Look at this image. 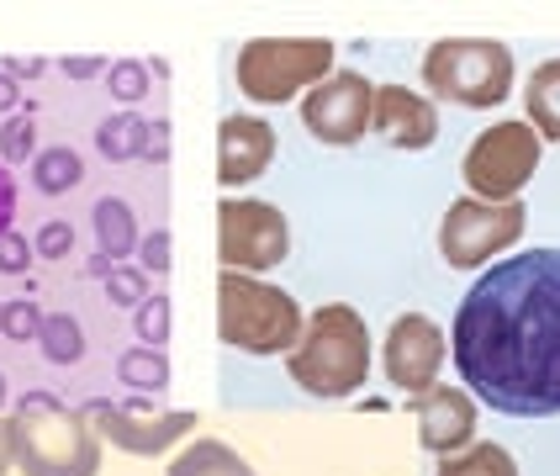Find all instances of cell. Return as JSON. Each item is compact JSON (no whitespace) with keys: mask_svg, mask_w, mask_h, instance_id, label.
<instances>
[{"mask_svg":"<svg viewBox=\"0 0 560 476\" xmlns=\"http://www.w3.org/2000/svg\"><path fill=\"white\" fill-rule=\"evenodd\" d=\"M455 371L508 418L560 413V249L492 265L455 313Z\"/></svg>","mask_w":560,"mask_h":476,"instance_id":"1","label":"cell"},{"mask_svg":"<svg viewBox=\"0 0 560 476\" xmlns=\"http://www.w3.org/2000/svg\"><path fill=\"white\" fill-rule=\"evenodd\" d=\"M11 461L22 476H95L101 472V440L80 408H63L54 392H27L11 423Z\"/></svg>","mask_w":560,"mask_h":476,"instance_id":"2","label":"cell"},{"mask_svg":"<svg viewBox=\"0 0 560 476\" xmlns=\"http://www.w3.org/2000/svg\"><path fill=\"white\" fill-rule=\"evenodd\" d=\"M291 381L312 397H349L371 376V328L349 302H328L307 317L291 349Z\"/></svg>","mask_w":560,"mask_h":476,"instance_id":"3","label":"cell"},{"mask_svg":"<svg viewBox=\"0 0 560 476\" xmlns=\"http://www.w3.org/2000/svg\"><path fill=\"white\" fill-rule=\"evenodd\" d=\"M218 334L222 345L244 355H280L302 339V307L280 286H265L254 276L222 270L218 276Z\"/></svg>","mask_w":560,"mask_h":476,"instance_id":"4","label":"cell"},{"mask_svg":"<svg viewBox=\"0 0 560 476\" xmlns=\"http://www.w3.org/2000/svg\"><path fill=\"white\" fill-rule=\"evenodd\" d=\"M423 85L455 106L487 112L513 91V54L498 37H444L423 59Z\"/></svg>","mask_w":560,"mask_h":476,"instance_id":"5","label":"cell"},{"mask_svg":"<svg viewBox=\"0 0 560 476\" xmlns=\"http://www.w3.org/2000/svg\"><path fill=\"white\" fill-rule=\"evenodd\" d=\"M334 74L328 37H254L238 48V91L259 106H280Z\"/></svg>","mask_w":560,"mask_h":476,"instance_id":"6","label":"cell"},{"mask_svg":"<svg viewBox=\"0 0 560 476\" xmlns=\"http://www.w3.org/2000/svg\"><path fill=\"white\" fill-rule=\"evenodd\" d=\"M539 149H545V138L529 123L487 127L466 149V164H460L470 196L476 201H518V190L529 186L534 170H539Z\"/></svg>","mask_w":560,"mask_h":476,"instance_id":"7","label":"cell"},{"mask_svg":"<svg viewBox=\"0 0 560 476\" xmlns=\"http://www.w3.org/2000/svg\"><path fill=\"white\" fill-rule=\"evenodd\" d=\"M518 233H524V201H476V196H460L444 212V222H439V254L455 270H470V265H487L508 244H518Z\"/></svg>","mask_w":560,"mask_h":476,"instance_id":"8","label":"cell"},{"mask_svg":"<svg viewBox=\"0 0 560 476\" xmlns=\"http://www.w3.org/2000/svg\"><path fill=\"white\" fill-rule=\"evenodd\" d=\"M218 254L228 270L249 276V270H270L291 254V222L280 218L270 201H222L218 207Z\"/></svg>","mask_w":560,"mask_h":476,"instance_id":"9","label":"cell"},{"mask_svg":"<svg viewBox=\"0 0 560 476\" xmlns=\"http://www.w3.org/2000/svg\"><path fill=\"white\" fill-rule=\"evenodd\" d=\"M371 117H375V85L360 69H334L323 85H312L302 95V123H307V132L323 138V143H334V149L360 143Z\"/></svg>","mask_w":560,"mask_h":476,"instance_id":"10","label":"cell"},{"mask_svg":"<svg viewBox=\"0 0 560 476\" xmlns=\"http://www.w3.org/2000/svg\"><path fill=\"white\" fill-rule=\"evenodd\" d=\"M381 360H386V376H392L397 392H412V397L429 392L439 365H444V334H439V323L423 313H402L386 328Z\"/></svg>","mask_w":560,"mask_h":476,"instance_id":"11","label":"cell"},{"mask_svg":"<svg viewBox=\"0 0 560 476\" xmlns=\"http://www.w3.org/2000/svg\"><path fill=\"white\" fill-rule=\"evenodd\" d=\"M80 413L95 423V434H106V440L117 444V450H127V455H164L180 434L196 429V413H159V418H138V413H127V408H112L106 397L85 403Z\"/></svg>","mask_w":560,"mask_h":476,"instance_id":"12","label":"cell"},{"mask_svg":"<svg viewBox=\"0 0 560 476\" xmlns=\"http://www.w3.org/2000/svg\"><path fill=\"white\" fill-rule=\"evenodd\" d=\"M276 159V127L265 117H222L218 127V181L222 186H249Z\"/></svg>","mask_w":560,"mask_h":476,"instance_id":"13","label":"cell"},{"mask_svg":"<svg viewBox=\"0 0 560 476\" xmlns=\"http://www.w3.org/2000/svg\"><path fill=\"white\" fill-rule=\"evenodd\" d=\"M412 408H418V440H423L429 455H455L476 434V403H470L466 392L429 386V392L412 397Z\"/></svg>","mask_w":560,"mask_h":476,"instance_id":"14","label":"cell"},{"mask_svg":"<svg viewBox=\"0 0 560 476\" xmlns=\"http://www.w3.org/2000/svg\"><path fill=\"white\" fill-rule=\"evenodd\" d=\"M371 127L392 149H429L439 138V112L429 95H412L407 85H381Z\"/></svg>","mask_w":560,"mask_h":476,"instance_id":"15","label":"cell"},{"mask_svg":"<svg viewBox=\"0 0 560 476\" xmlns=\"http://www.w3.org/2000/svg\"><path fill=\"white\" fill-rule=\"evenodd\" d=\"M95 239H101V254H95V259H101L106 270L138 249V218H132V207H127L122 196L95 201Z\"/></svg>","mask_w":560,"mask_h":476,"instance_id":"16","label":"cell"},{"mask_svg":"<svg viewBox=\"0 0 560 476\" xmlns=\"http://www.w3.org/2000/svg\"><path fill=\"white\" fill-rule=\"evenodd\" d=\"M524 101H529V127L534 132L550 138V143H560V59H545L539 69H534Z\"/></svg>","mask_w":560,"mask_h":476,"instance_id":"17","label":"cell"},{"mask_svg":"<svg viewBox=\"0 0 560 476\" xmlns=\"http://www.w3.org/2000/svg\"><path fill=\"white\" fill-rule=\"evenodd\" d=\"M170 476H254V466L222 440H196L190 450H180V461L170 466Z\"/></svg>","mask_w":560,"mask_h":476,"instance_id":"18","label":"cell"},{"mask_svg":"<svg viewBox=\"0 0 560 476\" xmlns=\"http://www.w3.org/2000/svg\"><path fill=\"white\" fill-rule=\"evenodd\" d=\"M95 149L112 159V164H122V159H143L149 154V123H143L138 112L106 117V123L95 127Z\"/></svg>","mask_w":560,"mask_h":476,"instance_id":"19","label":"cell"},{"mask_svg":"<svg viewBox=\"0 0 560 476\" xmlns=\"http://www.w3.org/2000/svg\"><path fill=\"white\" fill-rule=\"evenodd\" d=\"M439 476H518V466H513V455L502 444L476 440L466 450H455V455H444Z\"/></svg>","mask_w":560,"mask_h":476,"instance_id":"20","label":"cell"},{"mask_svg":"<svg viewBox=\"0 0 560 476\" xmlns=\"http://www.w3.org/2000/svg\"><path fill=\"white\" fill-rule=\"evenodd\" d=\"M85 181V164L74 149H48V154L32 159V186L43 190V196H63V190H74Z\"/></svg>","mask_w":560,"mask_h":476,"instance_id":"21","label":"cell"},{"mask_svg":"<svg viewBox=\"0 0 560 476\" xmlns=\"http://www.w3.org/2000/svg\"><path fill=\"white\" fill-rule=\"evenodd\" d=\"M117 381L127 392H164L170 386L164 349H127V355H117Z\"/></svg>","mask_w":560,"mask_h":476,"instance_id":"22","label":"cell"},{"mask_svg":"<svg viewBox=\"0 0 560 476\" xmlns=\"http://www.w3.org/2000/svg\"><path fill=\"white\" fill-rule=\"evenodd\" d=\"M37 345H43V355H48L54 365H74V360L85 355V334H80V323H74L69 313H48L43 317Z\"/></svg>","mask_w":560,"mask_h":476,"instance_id":"23","label":"cell"},{"mask_svg":"<svg viewBox=\"0 0 560 476\" xmlns=\"http://www.w3.org/2000/svg\"><path fill=\"white\" fill-rule=\"evenodd\" d=\"M106 85H112L117 101H143V95H149V63L117 59L112 69H106Z\"/></svg>","mask_w":560,"mask_h":476,"instance_id":"24","label":"cell"},{"mask_svg":"<svg viewBox=\"0 0 560 476\" xmlns=\"http://www.w3.org/2000/svg\"><path fill=\"white\" fill-rule=\"evenodd\" d=\"M43 317L48 313H37L32 302H5V307H0V334L16 339V345H27V339L43 334Z\"/></svg>","mask_w":560,"mask_h":476,"instance_id":"25","label":"cell"},{"mask_svg":"<svg viewBox=\"0 0 560 476\" xmlns=\"http://www.w3.org/2000/svg\"><path fill=\"white\" fill-rule=\"evenodd\" d=\"M138 339L149 349H164V339H170V297H149L138 307Z\"/></svg>","mask_w":560,"mask_h":476,"instance_id":"26","label":"cell"},{"mask_svg":"<svg viewBox=\"0 0 560 476\" xmlns=\"http://www.w3.org/2000/svg\"><path fill=\"white\" fill-rule=\"evenodd\" d=\"M106 291H112L117 307H143V302H149V276H143V270H117V265H112Z\"/></svg>","mask_w":560,"mask_h":476,"instance_id":"27","label":"cell"},{"mask_svg":"<svg viewBox=\"0 0 560 476\" xmlns=\"http://www.w3.org/2000/svg\"><path fill=\"white\" fill-rule=\"evenodd\" d=\"M32 149H37V127H32V117H11L5 132H0V154H5V164H22Z\"/></svg>","mask_w":560,"mask_h":476,"instance_id":"28","label":"cell"},{"mask_svg":"<svg viewBox=\"0 0 560 476\" xmlns=\"http://www.w3.org/2000/svg\"><path fill=\"white\" fill-rule=\"evenodd\" d=\"M69 249H74V228L69 222H43L37 228V254L43 259H63Z\"/></svg>","mask_w":560,"mask_h":476,"instance_id":"29","label":"cell"},{"mask_svg":"<svg viewBox=\"0 0 560 476\" xmlns=\"http://www.w3.org/2000/svg\"><path fill=\"white\" fill-rule=\"evenodd\" d=\"M27 239H22V233H0V270H5V276H22V270H27Z\"/></svg>","mask_w":560,"mask_h":476,"instance_id":"30","label":"cell"},{"mask_svg":"<svg viewBox=\"0 0 560 476\" xmlns=\"http://www.w3.org/2000/svg\"><path fill=\"white\" fill-rule=\"evenodd\" d=\"M143 265H149L154 276H164V270H170V233H164V228L143 239Z\"/></svg>","mask_w":560,"mask_h":476,"instance_id":"31","label":"cell"},{"mask_svg":"<svg viewBox=\"0 0 560 476\" xmlns=\"http://www.w3.org/2000/svg\"><path fill=\"white\" fill-rule=\"evenodd\" d=\"M16 218V181H11V170L0 164V233H11L5 222Z\"/></svg>","mask_w":560,"mask_h":476,"instance_id":"32","label":"cell"},{"mask_svg":"<svg viewBox=\"0 0 560 476\" xmlns=\"http://www.w3.org/2000/svg\"><path fill=\"white\" fill-rule=\"evenodd\" d=\"M164 132H170V127H164V123H154V127H149V154H143V159H159V164L170 159V143H164Z\"/></svg>","mask_w":560,"mask_h":476,"instance_id":"33","label":"cell"},{"mask_svg":"<svg viewBox=\"0 0 560 476\" xmlns=\"http://www.w3.org/2000/svg\"><path fill=\"white\" fill-rule=\"evenodd\" d=\"M63 69H69L74 80H95V74H106L112 63H101V59H74V63H63Z\"/></svg>","mask_w":560,"mask_h":476,"instance_id":"34","label":"cell"},{"mask_svg":"<svg viewBox=\"0 0 560 476\" xmlns=\"http://www.w3.org/2000/svg\"><path fill=\"white\" fill-rule=\"evenodd\" d=\"M16 101H22V95H16V80H11V74L0 69V112H11Z\"/></svg>","mask_w":560,"mask_h":476,"instance_id":"35","label":"cell"},{"mask_svg":"<svg viewBox=\"0 0 560 476\" xmlns=\"http://www.w3.org/2000/svg\"><path fill=\"white\" fill-rule=\"evenodd\" d=\"M5 461H11V434H5V423H0V472H5Z\"/></svg>","mask_w":560,"mask_h":476,"instance_id":"36","label":"cell"},{"mask_svg":"<svg viewBox=\"0 0 560 476\" xmlns=\"http://www.w3.org/2000/svg\"><path fill=\"white\" fill-rule=\"evenodd\" d=\"M0 403H5V376H0Z\"/></svg>","mask_w":560,"mask_h":476,"instance_id":"37","label":"cell"},{"mask_svg":"<svg viewBox=\"0 0 560 476\" xmlns=\"http://www.w3.org/2000/svg\"><path fill=\"white\" fill-rule=\"evenodd\" d=\"M0 307H5V302H0Z\"/></svg>","mask_w":560,"mask_h":476,"instance_id":"38","label":"cell"}]
</instances>
